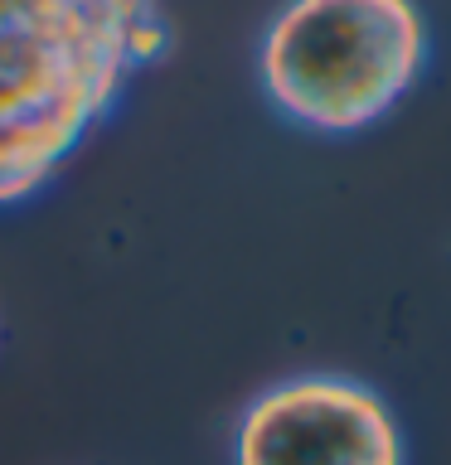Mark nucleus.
<instances>
[{"instance_id":"nucleus-1","label":"nucleus","mask_w":451,"mask_h":465,"mask_svg":"<svg viewBox=\"0 0 451 465\" xmlns=\"http://www.w3.org/2000/svg\"><path fill=\"white\" fill-rule=\"evenodd\" d=\"M170 49L155 5L20 0L0 5V209L64 170L131 73Z\"/></svg>"},{"instance_id":"nucleus-2","label":"nucleus","mask_w":451,"mask_h":465,"mask_svg":"<svg viewBox=\"0 0 451 465\" xmlns=\"http://www.w3.org/2000/svg\"><path fill=\"white\" fill-rule=\"evenodd\" d=\"M427 64V20L398 0H311L272 15L262 35V93L311 131L374 126Z\"/></svg>"},{"instance_id":"nucleus-3","label":"nucleus","mask_w":451,"mask_h":465,"mask_svg":"<svg viewBox=\"0 0 451 465\" xmlns=\"http://www.w3.org/2000/svg\"><path fill=\"white\" fill-rule=\"evenodd\" d=\"M233 465H407V446L393 407L369 383L296 373L243 407Z\"/></svg>"}]
</instances>
